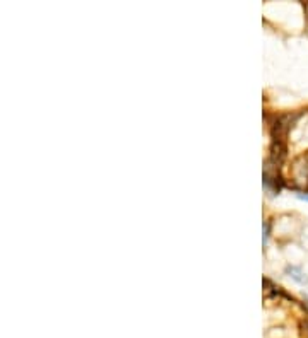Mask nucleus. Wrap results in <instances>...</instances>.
<instances>
[{
  "label": "nucleus",
  "mask_w": 308,
  "mask_h": 338,
  "mask_svg": "<svg viewBox=\"0 0 308 338\" xmlns=\"http://www.w3.org/2000/svg\"><path fill=\"white\" fill-rule=\"evenodd\" d=\"M288 272H289V273H295V275H291V277L295 278L296 282H300V284H305V282H307V278H305V277H300V275H302V273H300L296 268H289Z\"/></svg>",
  "instance_id": "f257e3e1"
},
{
  "label": "nucleus",
  "mask_w": 308,
  "mask_h": 338,
  "mask_svg": "<svg viewBox=\"0 0 308 338\" xmlns=\"http://www.w3.org/2000/svg\"><path fill=\"white\" fill-rule=\"evenodd\" d=\"M300 198H302V200H307V202H308V195H303V193H300Z\"/></svg>",
  "instance_id": "f03ea898"
}]
</instances>
